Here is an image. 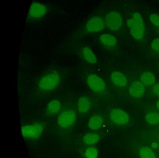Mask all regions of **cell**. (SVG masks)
<instances>
[{
  "instance_id": "18",
  "label": "cell",
  "mask_w": 159,
  "mask_h": 158,
  "mask_svg": "<svg viewBox=\"0 0 159 158\" xmlns=\"http://www.w3.org/2000/svg\"><path fill=\"white\" fill-rule=\"evenodd\" d=\"M99 136L97 134L90 133L85 134L83 137L84 143L87 145H94L99 141Z\"/></svg>"
},
{
  "instance_id": "6",
  "label": "cell",
  "mask_w": 159,
  "mask_h": 158,
  "mask_svg": "<svg viewBox=\"0 0 159 158\" xmlns=\"http://www.w3.org/2000/svg\"><path fill=\"white\" fill-rule=\"evenodd\" d=\"M76 120V114L72 110H67L63 111L58 116L57 123L59 127L67 128L72 126Z\"/></svg>"
},
{
  "instance_id": "7",
  "label": "cell",
  "mask_w": 159,
  "mask_h": 158,
  "mask_svg": "<svg viewBox=\"0 0 159 158\" xmlns=\"http://www.w3.org/2000/svg\"><path fill=\"white\" fill-rule=\"evenodd\" d=\"M106 26V21L103 18L98 16H94L87 21L85 29L88 32H98L103 31Z\"/></svg>"
},
{
  "instance_id": "4",
  "label": "cell",
  "mask_w": 159,
  "mask_h": 158,
  "mask_svg": "<svg viewBox=\"0 0 159 158\" xmlns=\"http://www.w3.org/2000/svg\"><path fill=\"white\" fill-rule=\"evenodd\" d=\"M47 12V7L39 2H33L30 5L28 12V19L35 20L43 17Z\"/></svg>"
},
{
  "instance_id": "22",
  "label": "cell",
  "mask_w": 159,
  "mask_h": 158,
  "mask_svg": "<svg viewBox=\"0 0 159 158\" xmlns=\"http://www.w3.org/2000/svg\"><path fill=\"white\" fill-rule=\"evenodd\" d=\"M149 20L154 26L159 27V15L152 14L149 16Z\"/></svg>"
},
{
  "instance_id": "2",
  "label": "cell",
  "mask_w": 159,
  "mask_h": 158,
  "mask_svg": "<svg viewBox=\"0 0 159 158\" xmlns=\"http://www.w3.org/2000/svg\"><path fill=\"white\" fill-rule=\"evenodd\" d=\"M60 80V76L57 72H50L40 79L39 81V87L43 90H51L58 86Z\"/></svg>"
},
{
  "instance_id": "12",
  "label": "cell",
  "mask_w": 159,
  "mask_h": 158,
  "mask_svg": "<svg viewBox=\"0 0 159 158\" xmlns=\"http://www.w3.org/2000/svg\"><path fill=\"white\" fill-rule=\"evenodd\" d=\"M90 100L86 96L80 97L77 102V108L80 113H85L88 112L90 109Z\"/></svg>"
},
{
  "instance_id": "19",
  "label": "cell",
  "mask_w": 159,
  "mask_h": 158,
  "mask_svg": "<svg viewBox=\"0 0 159 158\" xmlns=\"http://www.w3.org/2000/svg\"><path fill=\"white\" fill-rule=\"evenodd\" d=\"M146 120L151 124H156L159 122V113L155 111H152L147 113Z\"/></svg>"
},
{
  "instance_id": "15",
  "label": "cell",
  "mask_w": 159,
  "mask_h": 158,
  "mask_svg": "<svg viewBox=\"0 0 159 158\" xmlns=\"http://www.w3.org/2000/svg\"><path fill=\"white\" fill-rule=\"evenodd\" d=\"M103 122V118L100 116H93L88 122V127L92 130H98L102 126Z\"/></svg>"
},
{
  "instance_id": "11",
  "label": "cell",
  "mask_w": 159,
  "mask_h": 158,
  "mask_svg": "<svg viewBox=\"0 0 159 158\" xmlns=\"http://www.w3.org/2000/svg\"><path fill=\"white\" fill-rule=\"evenodd\" d=\"M112 82L118 87H123L127 84V79L124 74L120 72H113L111 76Z\"/></svg>"
},
{
  "instance_id": "24",
  "label": "cell",
  "mask_w": 159,
  "mask_h": 158,
  "mask_svg": "<svg viewBox=\"0 0 159 158\" xmlns=\"http://www.w3.org/2000/svg\"><path fill=\"white\" fill-rule=\"evenodd\" d=\"M153 91L154 94L159 96V83L156 84L153 87Z\"/></svg>"
},
{
  "instance_id": "23",
  "label": "cell",
  "mask_w": 159,
  "mask_h": 158,
  "mask_svg": "<svg viewBox=\"0 0 159 158\" xmlns=\"http://www.w3.org/2000/svg\"><path fill=\"white\" fill-rule=\"evenodd\" d=\"M151 47L152 49L159 52V38H156L152 41Z\"/></svg>"
},
{
  "instance_id": "25",
  "label": "cell",
  "mask_w": 159,
  "mask_h": 158,
  "mask_svg": "<svg viewBox=\"0 0 159 158\" xmlns=\"http://www.w3.org/2000/svg\"><path fill=\"white\" fill-rule=\"evenodd\" d=\"M157 146H158V145H157V143H153L152 144V148H155L157 147Z\"/></svg>"
},
{
  "instance_id": "26",
  "label": "cell",
  "mask_w": 159,
  "mask_h": 158,
  "mask_svg": "<svg viewBox=\"0 0 159 158\" xmlns=\"http://www.w3.org/2000/svg\"><path fill=\"white\" fill-rule=\"evenodd\" d=\"M156 106H157L158 110H159V100L157 102V103H156Z\"/></svg>"
},
{
  "instance_id": "3",
  "label": "cell",
  "mask_w": 159,
  "mask_h": 158,
  "mask_svg": "<svg viewBox=\"0 0 159 158\" xmlns=\"http://www.w3.org/2000/svg\"><path fill=\"white\" fill-rule=\"evenodd\" d=\"M43 131V126L41 123L28 124L21 128L22 135L27 139H37L42 134Z\"/></svg>"
},
{
  "instance_id": "14",
  "label": "cell",
  "mask_w": 159,
  "mask_h": 158,
  "mask_svg": "<svg viewBox=\"0 0 159 158\" xmlns=\"http://www.w3.org/2000/svg\"><path fill=\"white\" fill-rule=\"evenodd\" d=\"M99 39L102 44L109 46H114L117 43V40L116 37L110 34L101 35Z\"/></svg>"
},
{
  "instance_id": "13",
  "label": "cell",
  "mask_w": 159,
  "mask_h": 158,
  "mask_svg": "<svg viewBox=\"0 0 159 158\" xmlns=\"http://www.w3.org/2000/svg\"><path fill=\"white\" fill-rule=\"evenodd\" d=\"M140 80L142 84L147 87L152 86L155 83V76L149 72H144L140 77Z\"/></svg>"
},
{
  "instance_id": "10",
  "label": "cell",
  "mask_w": 159,
  "mask_h": 158,
  "mask_svg": "<svg viewBox=\"0 0 159 158\" xmlns=\"http://www.w3.org/2000/svg\"><path fill=\"white\" fill-rule=\"evenodd\" d=\"M144 85L140 81H134L129 87V93L135 98H140L144 94Z\"/></svg>"
},
{
  "instance_id": "16",
  "label": "cell",
  "mask_w": 159,
  "mask_h": 158,
  "mask_svg": "<svg viewBox=\"0 0 159 158\" xmlns=\"http://www.w3.org/2000/svg\"><path fill=\"white\" fill-rule=\"evenodd\" d=\"M61 108V104L58 100H52L48 103L47 111L49 114L54 115L59 112Z\"/></svg>"
},
{
  "instance_id": "8",
  "label": "cell",
  "mask_w": 159,
  "mask_h": 158,
  "mask_svg": "<svg viewBox=\"0 0 159 158\" xmlns=\"http://www.w3.org/2000/svg\"><path fill=\"white\" fill-rule=\"evenodd\" d=\"M89 88L95 92L100 93L106 89V84L103 79L96 74H91L87 78Z\"/></svg>"
},
{
  "instance_id": "21",
  "label": "cell",
  "mask_w": 159,
  "mask_h": 158,
  "mask_svg": "<svg viewBox=\"0 0 159 158\" xmlns=\"http://www.w3.org/2000/svg\"><path fill=\"white\" fill-rule=\"evenodd\" d=\"M84 156L86 158H98V151L95 148L90 147L85 151Z\"/></svg>"
},
{
  "instance_id": "20",
  "label": "cell",
  "mask_w": 159,
  "mask_h": 158,
  "mask_svg": "<svg viewBox=\"0 0 159 158\" xmlns=\"http://www.w3.org/2000/svg\"><path fill=\"white\" fill-rule=\"evenodd\" d=\"M139 154L140 158H156L153 151L148 147L141 148Z\"/></svg>"
},
{
  "instance_id": "17",
  "label": "cell",
  "mask_w": 159,
  "mask_h": 158,
  "mask_svg": "<svg viewBox=\"0 0 159 158\" xmlns=\"http://www.w3.org/2000/svg\"><path fill=\"white\" fill-rule=\"evenodd\" d=\"M83 54L86 61L90 64H95L97 61L96 57L92 50L86 47L82 50Z\"/></svg>"
},
{
  "instance_id": "1",
  "label": "cell",
  "mask_w": 159,
  "mask_h": 158,
  "mask_svg": "<svg viewBox=\"0 0 159 158\" xmlns=\"http://www.w3.org/2000/svg\"><path fill=\"white\" fill-rule=\"evenodd\" d=\"M127 25L130 29V34L136 40H141L145 33V24L141 15L138 12L134 13L127 20Z\"/></svg>"
},
{
  "instance_id": "9",
  "label": "cell",
  "mask_w": 159,
  "mask_h": 158,
  "mask_svg": "<svg viewBox=\"0 0 159 158\" xmlns=\"http://www.w3.org/2000/svg\"><path fill=\"white\" fill-rule=\"evenodd\" d=\"M110 117L112 122L116 124H125L129 121L128 114L120 109H113L111 112Z\"/></svg>"
},
{
  "instance_id": "5",
  "label": "cell",
  "mask_w": 159,
  "mask_h": 158,
  "mask_svg": "<svg viewBox=\"0 0 159 158\" xmlns=\"http://www.w3.org/2000/svg\"><path fill=\"white\" fill-rule=\"evenodd\" d=\"M105 21L106 25L111 31H118L123 25L122 17L120 14L117 11L108 12L106 15Z\"/></svg>"
}]
</instances>
